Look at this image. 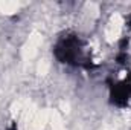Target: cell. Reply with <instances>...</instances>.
Listing matches in <instances>:
<instances>
[{"label": "cell", "instance_id": "1", "mask_svg": "<svg viewBox=\"0 0 131 130\" xmlns=\"http://www.w3.org/2000/svg\"><path fill=\"white\" fill-rule=\"evenodd\" d=\"M53 55L60 63L67 66L82 69L95 67L87 41L73 31H66L58 35L53 44Z\"/></svg>", "mask_w": 131, "mask_h": 130}, {"label": "cell", "instance_id": "2", "mask_svg": "<svg viewBox=\"0 0 131 130\" xmlns=\"http://www.w3.org/2000/svg\"><path fill=\"white\" fill-rule=\"evenodd\" d=\"M110 89V103L116 107H127L131 101V73L122 81L111 83L108 81Z\"/></svg>", "mask_w": 131, "mask_h": 130}, {"label": "cell", "instance_id": "3", "mask_svg": "<svg viewBox=\"0 0 131 130\" xmlns=\"http://www.w3.org/2000/svg\"><path fill=\"white\" fill-rule=\"evenodd\" d=\"M8 130H17V124H15V123H12V124L9 126V129H8Z\"/></svg>", "mask_w": 131, "mask_h": 130}]
</instances>
